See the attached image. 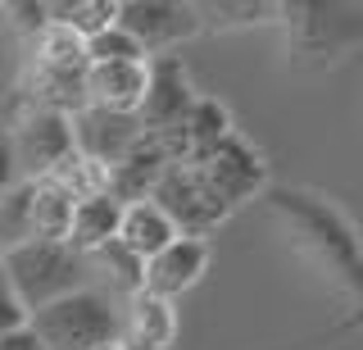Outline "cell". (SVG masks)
I'll return each mask as SVG.
<instances>
[{
    "mask_svg": "<svg viewBox=\"0 0 363 350\" xmlns=\"http://www.w3.org/2000/svg\"><path fill=\"white\" fill-rule=\"evenodd\" d=\"M150 205L173 223L177 236H196V241H204V232H213L227 214H232L209 191V182L200 177V168H186V164L164 168V177H159L155 191H150Z\"/></svg>",
    "mask_w": 363,
    "mask_h": 350,
    "instance_id": "4",
    "label": "cell"
},
{
    "mask_svg": "<svg viewBox=\"0 0 363 350\" xmlns=\"http://www.w3.org/2000/svg\"><path fill=\"white\" fill-rule=\"evenodd\" d=\"M91 259H96V264L105 268V273H109L113 282H118L123 291H132V296L141 291V282H145V259H136V255L128 251V246L118 241V236H113V241H105V246H100V251L91 255Z\"/></svg>",
    "mask_w": 363,
    "mask_h": 350,
    "instance_id": "24",
    "label": "cell"
},
{
    "mask_svg": "<svg viewBox=\"0 0 363 350\" xmlns=\"http://www.w3.org/2000/svg\"><path fill=\"white\" fill-rule=\"evenodd\" d=\"M268 214L291 236L295 251L327 278L336 305L350 310L345 323H359L363 319V255H359L354 232L345 228V219L332 205L304 196V191H277L268 200Z\"/></svg>",
    "mask_w": 363,
    "mask_h": 350,
    "instance_id": "1",
    "label": "cell"
},
{
    "mask_svg": "<svg viewBox=\"0 0 363 350\" xmlns=\"http://www.w3.org/2000/svg\"><path fill=\"white\" fill-rule=\"evenodd\" d=\"M73 205L64 187H55L50 177L32 182V241H68V228H73Z\"/></svg>",
    "mask_w": 363,
    "mask_h": 350,
    "instance_id": "17",
    "label": "cell"
},
{
    "mask_svg": "<svg viewBox=\"0 0 363 350\" xmlns=\"http://www.w3.org/2000/svg\"><path fill=\"white\" fill-rule=\"evenodd\" d=\"M96 350H128V341H109V346H96Z\"/></svg>",
    "mask_w": 363,
    "mask_h": 350,
    "instance_id": "30",
    "label": "cell"
},
{
    "mask_svg": "<svg viewBox=\"0 0 363 350\" xmlns=\"http://www.w3.org/2000/svg\"><path fill=\"white\" fill-rule=\"evenodd\" d=\"M14 327H28V310L9 287H0V332H14Z\"/></svg>",
    "mask_w": 363,
    "mask_h": 350,
    "instance_id": "27",
    "label": "cell"
},
{
    "mask_svg": "<svg viewBox=\"0 0 363 350\" xmlns=\"http://www.w3.org/2000/svg\"><path fill=\"white\" fill-rule=\"evenodd\" d=\"M128 350H150V346H136V341H128Z\"/></svg>",
    "mask_w": 363,
    "mask_h": 350,
    "instance_id": "32",
    "label": "cell"
},
{
    "mask_svg": "<svg viewBox=\"0 0 363 350\" xmlns=\"http://www.w3.org/2000/svg\"><path fill=\"white\" fill-rule=\"evenodd\" d=\"M0 287H9V278H5V259H0Z\"/></svg>",
    "mask_w": 363,
    "mask_h": 350,
    "instance_id": "31",
    "label": "cell"
},
{
    "mask_svg": "<svg viewBox=\"0 0 363 350\" xmlns=\"http://www.w3.org/2000/svg\"><path fill=\"white\" fill-rule=\"evenodd\" d=\"M128 327H132V341L136 346L168 350V346H173V332H177L173 300H159V296H150V291H136V296H132V314H128Z\"/></svg>",
    "mask_w": 363,
    "mask_h": 350,
    "instance_id": "18",
    "label": "cell"
},
{
    "mask_svg": "<svg viewBox=\"0 0 363 350\" xmlns=\"http://www.w3.org/2000/svg\"><path fill=\"white\" fill-rule=\"evenodd\" d=\"M9 187H18V160H14V141H9V132L0 128V196H5Z\"/></svg>",
    "mask_w": 363,
    "mask_h": 350,
    "instance_id": "28",
    "label": "cell"
},
{
    "mask_svg": "<svg viewBox=\"0 0 363 350\" xmlns=\"http://www.w3.org/2000/svg\"><path fill=\"white\" fill-rule=\"evenodd\" d=\"M204 264H209V246L196 241V236H177V241H168L155 259H145L141 291H150V296H159V300H173L186 287H196Z\"/></svg>",
    "mask_w": 363,
    "mask_h": 350,
    "instance_id": "13",
    "label": "cell"
},
{
    "mask_svg": "<svg viewBox=\"0 0 363 350\" xmlns=\"http://www.w3.org/2000/svg\"><path fill=\"white\" fill-rule=\"evenodd\" d=\"M23 241H32V182L28 177L0 196V255Z\"/></svg>",
    "mask_w": 363,
    "mask_h": 350,
    "instance_id": "21",
    "label": "cell"
},
{
    "mask_svg": "<svg viewBox=\"0 0 363 350\" xmlns=\"http://www.w3.org/2000/svg\"><path fill=\"white\" fill-rule=\"evenodd\" d=\"M113 18H118V0H60V5H50V23L77 32L82 41L113 28Z\"/></svg>",
    "mask_w": 363,
    "mask_h": 350,
    "instance_id": "20",
    "label": "cell"
},
{
    "mask_svg": "<svg viewBox=\"0 0 363 350\" xmlns=\"http://www.w3.org/2000/svg\"><path fill=\"white\" fill-rule=\"evenodd\" d=\"M113 23L128 32L145 50V60H150V55H164L177 41L196 37L200 14H196V5H173V0H123Z\"/></svg>",
    "mask_w": 363,
    "mask_h": 350,
    "instance_id": "6",
    "label": "cell"
},
{
    "mask_svg": "<svg viewBox=\"0 0 363 350\" xmlns=\"http://www.w3.org/2000/svg\"><path fill=\"white\" fill-rule=\"evenodd\" d=\"M32 69H86V41L77 32H68L60 23H50L41 37H32Z\"/></svg>",
    "mask_w": 363,
    "mask_h": 350,
    "instance_id": "19",
    "label": "cell"
},
{
    "mask_svg": "<svg viewBox=\"0 0 363 350\" xmlns=\"http://www.w3.org/2000/svg\"><path fill=\"white\" fill-rule=\"evenodd\" d=\"M196 168H200V177L209 182V191L227 209H236L241 200H250L259 187H264V164H259V155L250 151L236 132H227Z\"/></svg>",
    "mask_w": 363,
    "mask_h": 350,
    "instance_id": "8",
    "label": "cell"
},
{
    "mask_svg": "<svg viewBox=\"0 0 363 350\" xmlns=\"http://www.w3.org/2000/svg\"><path fill=\"white\" fill-rule=\"evenodd\" d=\"M145 96V64H86V105L136 114Z\"/></svg>",
    "mask_w": 363,
    "mask_h": 350,
    "instance_id": "14",
    "label": "cell"
},
{
    "mask_svg": "<svg viewBox=\"0 0 363 350\" xmlns=\"http://www.w3.org/2000/svg\"><path fill=\"white\" fill-rule=\"evenodd\" d=\"M191 82L177 55H150L145 60V96L136 105V123L145 137H164L168 128H177L182 114L191 109Z\"/></svg>",
    "mask_w": 363,
    "mask_h": 350,
    "instance_id": "7",
    "label": "cell"
},
{
    "mask_svg": "<svg viewBox=\"0 0 363 350\" xmlns=\"http://www.w3.org/2000/svg\"><path fill=\"white\" fill-rule=\"evenodd\" d=\"M68 128H73V151L86 155V160H96V164H105V168L118 164L123 155L145 137L136 114H113V109H96V105L77 109V114L68 119Z\"/></svg>",
    "mask_w": 363,
    "mask_h": 350,
    "instance_id": "9",
    "label": "cell"
},
{
    "mask_svg": "<svg viewBox=\"0 0 363 350\" xmlns=\"http://www.w3.org/2000/svg\"><path fill=\"white\" fill-rule=\"evenodd\" d=\"M18 119L9 123V141H14V160H18V173H28V182H41L50 177L60 160L73 155V128H68V114H55V109H32V105H18Z\"/></svg>",
    "mask_w": 363,
    "mask_h": 350,
    "instance_id": "5",
    "label": "cell"
},
{
    "mask_svg": "<svg viewBox=\"0 0 363 350\" xmlns=\"http://www.w3.org/2000/svg\"><path fill=\"white\" fill-rule=\"evenodd\" d=\"M227 132H232V119H227V109L218 105V100H191V109L182 114L177 128H168L164 137H155L159 146H164V155H168V164H186V168H196L204 155L218 146Z\"/></svg>",
    "mask_w": 363,
    "mask_h": 350,
    "instance_id": "10",
    "label": "cell"
},
{
    "mask_svg": "<svg viewBox=\"0 0 363 350\" xmlns=\"http://www.w3.org/2000/svg\"><path fill=\"white\" fill-rule=\"evenodd\" d=\"M118 223H123V205H113L109 196H91V200H77L73 205V228H68V251L77 255H96L105 241L118 236Z\"/></svg>",
    "mask_w": 363,
    "mask_h": 350,
    "instance_id": "15",
    "label": "cell"
},
{
    "mask_svg": "<svg viewBox=\"0 0 363 350\" xmlns=\"http://www.w3.org/2000/svg\"><path fill=\"white\" fill-rule=\"evenodd\" d=\"M5 259V278H9V291L18 296L23 310H41V305L60 300V296H73L82 291V255L68 251L60 241H23L14 251L0 255Z\"/></svg>",
    "mask_w": 363,
    "mask_h": 350,
    "instance_id": "3",
    "label": "cell"
},
{
    "mask_svg": "<svg viewBox=\"0 0 363 350\" xmlns=\"http://www.w3.org/2000/svg\"><path fill=\"white\" fill-rule=\"evenodd\" d=\"M286 28L300 32V46L313 55H332L345 41L363 37V14L359 9H336V5H281Z\"/></svg>",
    "mask_w": 363,
    "mask_h": 350,
    "instance_id": "12",
    "label": "cell"
},
{
    "mask_svg": "<svg viewBox=\"0 0 363 350\" xmlns=\"http://www.w3.org/2000/svg\"><path fill=\"white\" fill-rule=\"evenodd\" d=\"M118 241L128 246L136 259H155L168 241H177V232H173V223H168L164 214L150 205V200H141V205H128V209H123Z\"/></svg>",
    "mask_w": 363,
    "mask_h": 350,
    "instance_id": "16",
    "label": "cell"
},
{
    "mask_svg": "<svg viewBox=\"0 0 363 350\" xmlns=\"http://www.w3.org/2000/svg\"><path fill=\"white\" fill-rule=\"evenodd\" d=\"M196 14L218 28H245V23H268L272 14H281V5L272 0H218V5H196Z\"/></svg>",
    "mask_w": 363,
    "mask_h": 350,
    "instance_id": "23",
    "label": "cell"
},
{
    "mask_svg": "<svg viewBox=\"0 0 363 350\" xmlns=\"http://www.w3.org/2000/svg\"><path fill=\"white\" fill-rule=\"evenodd\" d=\"M55 187H64L73 200H91V196H105V164L86 160V155H68V160H60V168L50 173Z\"/></svg>",
    "mask_w": 363,
    "mask_h": 350,
    "instance_id": "22",
    "label": "cell"
},
{
    "mask_svg": "<svg viewBox=\"0 0 363 350\" xmlns=\"http://www.w3.org/2000/svg\"><path fill=\"white\" fill-rule=\"evenodd\" d=\"M164 168H168L164 146H159L155 137H141L118 164L105 168V196L113 200V205H123V209L141 205V200H150V191H155L159 177H164Z\"/></svg>",
    "mask_w": 363,
    "mask_h": 350,
    "instance_id": "11",
    "label": "cell"
},
{
    "mask_svg": "<svg viewBox=\"0 0 363 350\" xmlns=\"http://www.w3.org/2000/svg\"><path fill=\"white\" fill-rule=\"evenodd\" d=\"M0 350H45V346L37 341L32 327H14V332H0Z\"/></svg>",
    "mask_w": 363,
    "mask_h": 350,
    "instance_id": "29",
    "label": "cell"
},
{
    "mask_svg": "<svg viewBox=\"0 0 363 350\" xmlns=\"http://www.w3.org/2000/svg\"><path fill=\"white\" fill-rule=\"evenodd\" d=\"M28 327L45 350H96L118 341V314L100 291H73L28 314Z\"/></svg>",
    "mask_w": 363,
    "mask_h": 350,
    "instance_id": "2",
    "label": "cell"
},
{
    "mask_svg": "<svg viewBox=\"0 0 363 350\" xmlns=\"http://www.w3.org/2000/svg\"><path fill=\"white\" fill-rule=\"evenodd\" d=\"M0 14H5L9 28L23 32V37H41V32L50 28V5H41V0H5Z\"/></svg>",
    "mask_w": 363,
    "mask_h": 350,
    "instance_id": "26",
    "label": "cell"
},
{
    "mask_svg": "<svg viewBox=\"0 0 363 350\" xmlns=\"http://www.w3.org/2000/svg\"><path fill=\"white\" fill-rule=\"evenodd\" d=\"M86 64H145V50L113 23V28L96 32V37L86 41Z\"/></svg>",
    "mask_w": 363,
    "mask_h": 350,
    "instance_id": "25",
    "label": "cell"
}]
</instances>
